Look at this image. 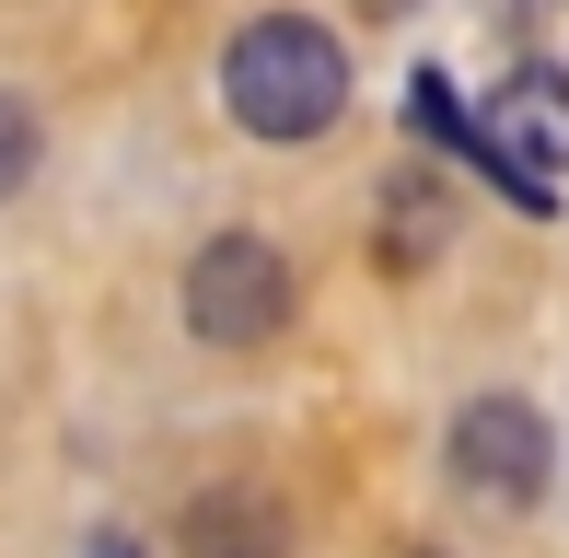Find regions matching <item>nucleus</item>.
I'll return each instance as SVG.
<instances>
[{"mask_svg": "<svg viewBox=\"0 0 569 558\" xmlns=\"http://www.w3.org/2000/svg\"><path fill=\"white\" fill-rule=\"evenodd\" d=\"M221 106L244 140H326L349 117V47L302 12H256L221 47Z\"/></svg>", "mask_w": 569, "mask_h": 558, "instance_id": "obj_1", "label": "nucleus"}, {"mask_svg": "<svg viewBox=\"0 0 569 558\" xmlns=\"http://www.w3.org/2000/svg\"><path fill=\"white\" fill-rule=\"evenodd\" d=\"M372 12H407V0H372Z\"/></svg>", "mask_w": 569, "mask_h": 558, "instance_id": "obj_8", "label": "nucleus"}, {"mask_svg": "<svg viewBox=\"0 0 569 558\" xmlns=\"http://www.w3.org/2000/svg\"><path fill=\"white\" fill-rule=\"evenodd\" d=\"M187 326L210 349H268L291 326V257L268 233H210L187 257Z\"/></svg>", "mask_w": 569, "mask_h": 558, "instance_id": "obj_2", "label": "nucleus"}, {"mask_svg": "<svg viewBox=\"0 0 569 558\" xmlns=\"http://www.w3.org/2000/svg\"><path fill=\"white\" fill-rule=\"evenodd\" d=\"M82 558H140V547H128V536H93V547H82Z\"/></svg>", "mask_w": 569, "mask_h": 558, "instance_id": "obj_7", "label": "nucleus"}, {"mask_svg": "<svg viewBox=\"0 0 569 558\" xmlns=\"http://www.w3.org/2000/svg\"><path fill=\"white\" fill-rule=\"evenodd\" d=\"M477 163L500 175L523 210H558L547 175H569V70H511L477 117Z\"/></svg>", "mask_w": 569, "mask_h": 558, "instance_id": "obj_3", "label": "nucleus"}, {"mask_svg": "<svg viewBox=\"0 0 569 558\" xmlns=\"http://www.w3.org/2000/svg\"><path fill=\"white\" fill-rule=\"evenodd\" d=\"M23 175H36V117H23L12 93H0V198H12Z\"/></svg>", "mask_w": 569, "mask_h": 558, "instance_id": "obj_6", "label": "nucleus"}, {"mask_svg": "<svg viewBox=\"0 0 569 558\" xmlns=\"http://www.w3.org/2000/svg\"><path fill=\"white\" fill-rule=\"evenodd\" d=\"M187 558H291V524H279L268 489H198L187 524H174Z\"/></svg>", "mask_w": 569, "mask_h": 558, "instance_id": "obj_5", "label": "nucleus"}, {"mask_svg": "<svg viewBox=\"0 0 569 558\" xmlns=\"http://www.w3.org/2000/svg\"><path fill=\"white\" fill-rule=\"evenodd\" d=\"M453 477H465V500H488V512L547 500V408H523V396H477V408L453 419Z\"/></svg>", "mask_w": 569, "mask_h": 558, "instance_id": "obj_4", "label": "nucleus"}]
</instances>
